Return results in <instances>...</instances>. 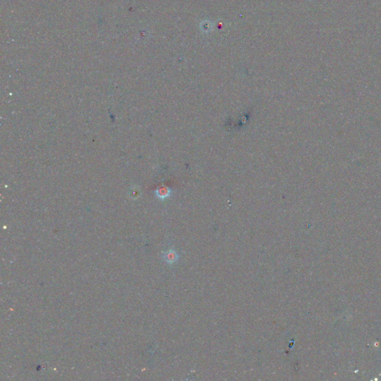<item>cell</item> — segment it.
<instances>
[{
	"mask_svg": "<svg viewBox=\"0 0 381 381\" xmlns=\"http://www.w3.org/2000/svg\"><path fill=\"white\" fill-rule=\"evenodd\" d=\"M177 254L175 253V252H173V251H168V252H165L164 255L165 260L168 263H173L174 261H175V260H177Z\"/></svg>",
	"mask_w": 381,
	"mask_h": 381,
	"instance_id": "6da1fadb",
	"label": "cell"
}]
</instances>
